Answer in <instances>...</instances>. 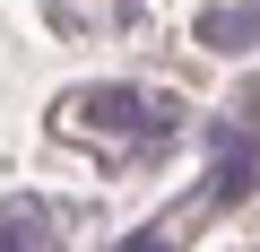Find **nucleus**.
<instances>
[{
    "label": "nucleus",
    "mask_w": 260,
    "mask_h": 252,
    "mask_svg": "<svg viewBox=\"0 0 260 252\" xmlns=\"http://www.w3.org/2000/svg\"><path fill=\"white\" fill-rule=\"evenodd\" d=\"M61 139H95V148H130V139H156L174 131V104L165 96H130V87H95V96H70L52 113Z\"/></svg>",
    "instance_id": "1"
},
{
    "label": "nucleus",
    "mask_w": 260,
    "mask_h": 252,
    "mask_svg": "<svg viewBox=\"0 0 260 252\" xmlns=\"http://www.w3.org/2000/svg\"><path fill=\"white\" fill-rule=\"evenodd\" d=\"M200 35H208L217 52H243V44L260 35V0H217V9L200 18Z\"/></svg>",
    "instance_id": "2"
}]
</instances>
